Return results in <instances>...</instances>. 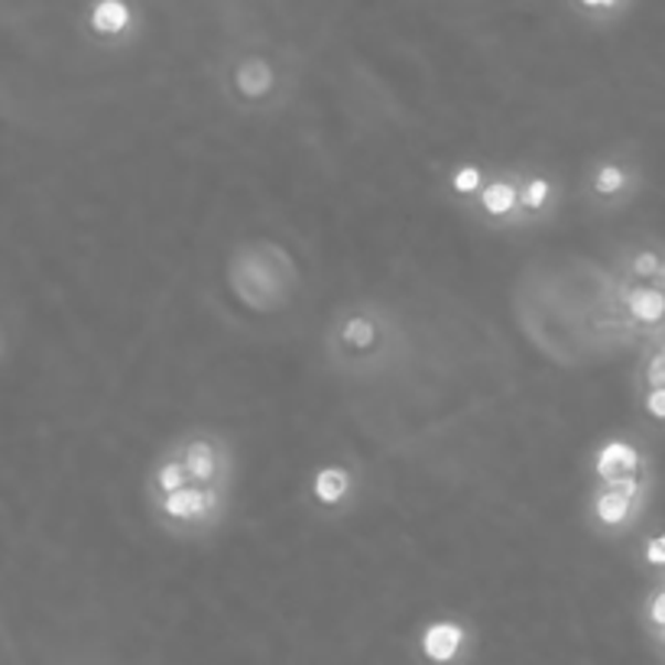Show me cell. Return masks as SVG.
Masks as SVG:
<instances>
[{
    "label": "cell",
    "instance_id": "6da1fadb",
    "mask_svg": "<svg viewBox=\"0 0 665 665\" xmlns=\"http://www.w3.org/2000/svg\"><path fill=\"white\" fill-rule=\"evenodd\" d=\"M224 101L234 111L244 114H273L289 105L292 98V78L277 53L250 46V50H234L224 58L222 72Z\"/></svg>",
    "mask_w": 665,
    "mask_h": 665
},
{
    "label": "cell",
    "instance_id": "ffe728a7",
    "mask_svg": "<svg viewBox=\"0 0 665 665\" xmlns=\"http://www.w3.org/2000/svg\"><path fill=\"white\" fill-rule=\"evenodd\" d=\"M636 399H640V412H643L653 426L665 429V387L636 389Z\"/></svg>",
    "mask_w": 665,
    "mask_h": 665
},
{
    "label": "cell",
    "instance_id": "7c38bea8",
    "mask_svg": "<svg viewBox=\"0 0 665 665\" xmlns=\"http://www.w3.org/2000/svg\"><path fill=\"white\" fill-rule=\"evenodd\" d=\"M663 270V240H636V244H626V247L613 257V279H626V282H659Z\"/></svg>",
    "mask_w": 665,
    "mask_h": 665
},
{
    "label": "cell",
    "instance_id": "5b68a950",
    "mask_svg": "<svg viewBox=\"0 0 665 665\" xmlns=\"http://www.w3.org/2000/svg\"><path fill=\"white\" fill-rule=\"evenodd\" d=\"M464 212L487 230L519 234L526 230L523 215V169H491L484 189L464 205Z\"/></svg>",
    "mask_w": 665,
    "mask_h": 665
},
{
    "label": "cell",
    "instance_id": "8fae6325",
    "mask_svg": "<svg viewBox=\"0 0 665 665\" xmlns=\"http://www.w3.org/2000/svg\"><path fill=\"white\" fill-rule=\"evenodd\" d=\"M565 202V185L549 169H523V215L526 230L546 227Z\"/></svg>",
    "mask_w": 665,
    "mask_h": 665
},
{
    "label": "cell",
    "instance_id": "e0dca14e",
    "mask_svg": "<svg viewBox=\"0 0 665 665\" xmlns=\"http://www.w3.org/2000/svg\"><path fill=\"white\" fill-rule=\"evenodd\" d=\"M487 175H491V169H481L474 167V163H464V167L451 169L448 172V192L461 202V205H468L481 189H484V182H487Z\"/></svg>",
    "mask_w": 665,
    "mask_h": 665
},
{
    "label": "cell",
    "instance_id": "d6986e66",
    "mask_svg": "<svg viewBox=\"0 0 665 665\" xmlns=\"http://www.w3.org/2000/svg\"><path fill=\"white\" fill-rule=\"evenodd\" d=\"M665 387V361L656 347H643L640 367H636V389Z\"/></svg>",
    "mask_w": 665,
    "mask_h": 665
},
{
    "label": "cell",
    "instance_id": "277c9868",
    "mask_svg": "<svg viewBox=\"0 0 665 665\" xmlns=\"http://www.w3.org/2000/svg\"><path fill=\"white\" fill-rule=\"evenodd\" d=\"M653 487H656V474L594 484L591 497H588V510H584L591 533L598 539H608V543L630 536L650 510Z\"/></svg>",
    "mask_w": 665,
    "mask_h": 665
},
{
    "label": "cell",
    "instance_id": "30bf717a",
    "mask_svg": "<svg viewBox=\"0 0 665 665\" xmlns=\"http://www.w3.org/2000/svg\"><path fill=\"white\" fill-rule=\"evenodd\" d=\"M643 474H653V458L643 444L630 439H608L594 451V484L643 478Z\"/></svg>",
    "mask_w": 665,
    "mask_h": 665
},
{
    "label": "cell",
    "instance_id": "7402d4cb",
    "mask_svg": "<svg viewBox=\"0 0 665 665\" xmlns=\"http://www.w3.org/2000/svg\"><path fill=\"white\" fill-rule=\"evenodd\" d=\"M650 646H653V653H656V656H659V659L665 663V633L653 636V640H650Z\"/></svg>",
    "mask_w": 665,
    "mask_h": 665
},
{
    "label": "cell",
    "instance_id": "4fadbf2b",
    "mask_svg": "<svg viewBox=\"0 0 665 665\" xmlns=\"http://www.w3.org/2000/svg\"><path fill=\"white\" fill-rule=\"evenodd\" d=\"M309 494L319 510L325 513H341L351 500L357 497V478L347 464H322L312 474Z\"/></svg>",
    "mask_w": 665,
    "mask_h": 665
},
{
    "label": "cell",
    "instance_id": "2e32d148",
    "mask_svg": "<svg viewBox=\"0 0 665 665\" xmlns=\"http://www.w3.org/2000/svg\"><path fill=\"white\" fill-rule=\"evenodd\" d=\"M568 7L584 23L610 26V23H620L633 10V0H568Z\"/></svg>",
    "mask_w": 665,
    "mask_h": 665
},
{
    "label": "cell",
    "instance_id": "7a4b0ae2",
    "mask_svg": "<svg viewBox=\"0 0 665 665\" xmlns=\"http://www.w3.org/2000/svg\"><path fill=\"white\" fill-rule=\"evenodd\" d=\"M153 523L175 536V539H208L222 529L230 516L234 491L222 487H182L175 494L163 497H147Z\"/></svg>",
    "mask_w": 665,
    "mask_h": 665
},
{
    "label": "cell",
    "instance_id": "ba28073f",
    "mask_svg": "<svg viewBox=\"0 0 665 665\" xmlns=\"http://www.w3.org/2000/svg\"><path fill=\"white\" fill-rule=\"evenodd\" d=\"M82 26L92 43L105 50H127L140 40L143 17L137 0H92L82 13Z\"/></svg>",
    "mask_w": 665,
    "mask_h": 665
},
{
    "label": "cell",
    "instance_id": "9c48e42d",
    "mask_svg": "<svg viewBox=\"0 0 665 665\" xmlns=\"http://www.w3.org/2000/svg\"><path fill=\"white\" fill-rule=\"evenodd\" d=\"M474 653V630L464 620L439 616L416 633V656L422 665H464Z\"/></svg>",
    "mask_w": 665,
    "mask_h": 665
},
{
    "label": "cell",
    "instance_id": "44dd1931",
    "mask_svg": "<svg viewBox=\"0 0 665 665\" xmlns=\"http://www.w3.org/2000/svg\"><path fill=\"white\" fill-rule=\"evenodd\" d=\"M640 561L650 568V571H656L659 578L665 575V529L663 533H656V536H646L643 539V546H640Z\"/></svg>",
    "mask_w": 665,
    "mask_h": 665
},
{
    "label": "cell",
    "instance_id": "603a6c76",
    "mask_svg": "<svg viewBox=\"0 0 665 665\" xmlns=\"http://www.w3.org/2000/svg\"><path fill=\"white\" fill-rule=\"evenodd\" d=\"M646 347H656V351H659V357H663V361H665V334H663V337H659V341L646 344Z\"/></svg>",
    "mask_w": 665,
    "mask_h": 665
},
{
    "label": "cell",
    "instance_id": "3957f363",
    "mask_svg": "<svg viewBox=\"0 0 665 665\" xmlns=\"http://www.w3.org/2000/svg\"><path fill=\"white\" fill-rule=\"evenodd\" d=\"M646 185L643 157L633 147H613L598 153L581 175V202L598 215L626 212Z\"/></svg>",
    "mask_w": 665,
    "mask_h": 665
},
{
    "label": "cell",
    "instance_id": "ac0fdd59",
    "mask_svg": "<svg viewBox=\"0 0 665 665\" xmlns=\"http://www.w3.org/2000/svg\"><path fill=\"white\" fill-rule=\"evenodd\" d=\"M640 626L650 640L665 633V575L656 578V584L646 591V598L640 604Z\"/></svg>",
    "mask_w": 665,
    "mask_h": 665
},
{
    "label": "cell",
    "instance_id": "5bb4252c",
    "mask_svg": "<svg viewBox=\"0 0 665 665\" xmlns=\"http://www.w3.org/2000/svg\"><path fill=\"white\" fill-rule=\"evenodd\" d=\"M337 344L341 351L347 354H371L377 344H384L387 337V329L377 315L371 312H347L341 322H337Z\"/></svg>",
    "mask_w": 665,
    "mask_h": 665
},
{
    "label": "cell",
    "instance_id": "9a60e30c",
    "mask_svg": "<svg viewBox=\"0 0 665 665\" xmlns=\"http://www.w3.org/2000/svg\"><path fill=\"white\" fill-rule=\"evenodd\" d=\"M189 471L182 464V458L175 454V448L169 444L167 451L153 461L150 474H147V497H163V494H175L182 487H189Z\"/></svg>",
    "mask_w": 665,
    "mask_h": 665
},
{
    "label": "cell",
    "instance_id": "8992f818",
    "mask_svg": "<svg viewBox=\"0 0 665 665\" xmlns=\"http://www.w3.org/2000/svg\"><path fill=\"white\" fill-rule=\"evenodd\" d=\"M175 454L182 458L195 487L234 491V448L215 429H189L175 436Z\"/></svg>",
    "mask_w": 665,
    "mask_h": 665
},
{
    "label": "cell",
    "instance_id": "52a82bcc",
    "mask_svg": "<svg viewBox=\"0 0 665 665\" xmlns=\"http://www.w3.org/2000/svg\"><path fill=\"white\" fill-rule=\"evenodd\" d=\"M613 312L620 325L646 347L665 334V289L659 282L613 279Z\"/></svg>",
    "mask_w": 665,
    "mask_h": 665
}]
</instances>
